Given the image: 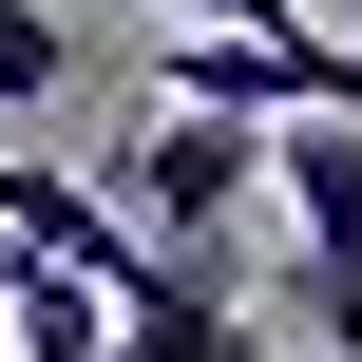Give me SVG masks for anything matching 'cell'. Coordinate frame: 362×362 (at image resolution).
Listing matches in <instances>:
<instances>
[{"label": "cell", "mask_w": 362, "mask_h": 362, "mask_svg": "<svg viewBox=\"0 0 362 362\" xmlns=\"http://www.w3.org/2000/svg\"><path fill=\"white\" fill-rule=\"evenodd\" d=\"M248 191H267V115H210V95H153V134H134V191H115V210H134L153 248H191V229H229Z\"/></svg>", "instance_id": "1"}, {"label": "cell", "mask_w": 362, "mask_h": 362, "mask_svg": "<svg viewBox=\"0 0 362 362\" xmlns=\"http://www.w3.org/2000/svg\"><path fill=\"white\" fill-rule=\"evenodd\" d=\"M153 95H210V115H305V95H325V38H305V19H191V38L153 57Z\"/></svg>", "instance_id": "2"}, {"label": "cell", "mask_w": 362, "mask_h": 362, "mask_svg": "<svg viewBox=\"0 0 362 362\" xmlns=\"http://www.w3.org/2000/svg\"><path fill=\"white\" fill-rule=\"evenodd\" d=\"M267 191H286V229H305V267H362V115H267Z\"/></svg>", "instance_id": "3"}, {"label": "cell", "mask_w": 362, "mask_h": 362, "mask_svg": "<svg viewBox=\"0 0 362 362\" xmlns=\"http://www.w3.org/2000/svg\"><path fill=\"white\" fill-rule=\"evenodd\" d=\"M0 229H19V248H57V267H95V286H115V267L153 248V229H134L115 191H76L57 153H0Z\"/></svg>", "instance_id": "4"}, {"label": "cell", "mask_w": 362, "mask_h": 362, "mask_svg": "<svg viewBox=\"0 0 362 362\" xmlns=\"http://www.w3.org/2000/svg\"><path fill=\"white\" fill-rule=\"evenodd\" d=\"M0 344H19V362H115V286H95V267H57V248H19Z\"/></svg>", "instance_id": "5"}, {"label": "cell", "mask_w": 362, "mask_h": 362, "mask_svg": "<svg viewBox=\"0 0 362 362\" xmlns=\"http://www.w3.org/2000/svg\"><path fill=\"white\" fill-rule=\"evenodd\" d=\"M57 76H76L57 0H0V115H57Z\"/></svg>", "instance_id": "6"}, {"label": "cell", "mask_w": 362, "mask_h": 362, "mask_svg": "<svg viewBox=\"0 0 362 362\" xmlns=\"http://www.w3.org/2000/svg\"><path fill=\"white\" fill-rule=\"evenodd\" d=\"M325 115H362V38H325Z\"/></svg>", "instance_id": "7"}, {"label": "cell", "mask_w": 362, "mask_h": 362, "mask_svg": "<svg viewBox=\"0 0 362 362\" xmlns=\"http://www.w3.org/2000/svg\"><path fill=\"white\" fill-rule=\"evenodd\" d=\"M0 362H19V344H0Z\"/></svg>", "instance_id": "8"}]
</instances>
